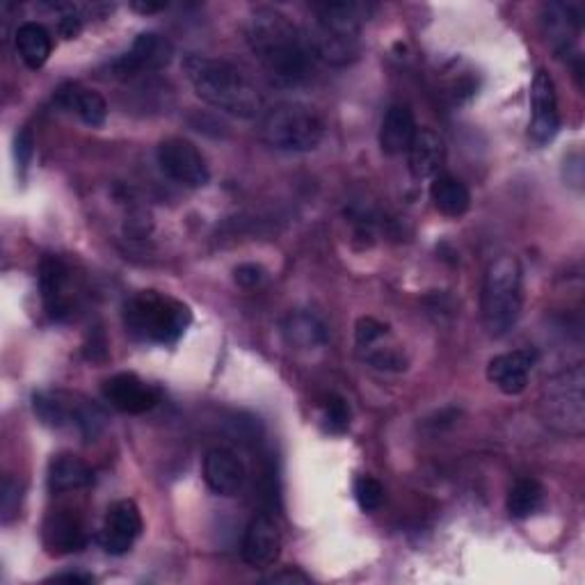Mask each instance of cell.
Masks as SVG:
<instances>
[{"instance_id": "obj_2", "label": "cell", "mask_w": 585, "mask_h": 585, "mask_svg": "<svg viewBox=\"0 0 585 585\" xmlns=\"http://www.w3.org/2000/svg\"><path fill=\"white\" fill-rule=\"evenodd\" d=\"M184 74L204 104L241 119H254L261 115L263 97L252 80L232 62L188 56L184 60Z\"/></svg>"}, {"instance_id": "obj_15", "label": "cell", "mask_w": 585, "mask_h": 585, "mask_svg": "<svg viewBox=\"0 0 585 585\" xmlns=\"http://www.w3.org/2000/svg\"><path fill=\"white\" fill-rule=\"evenodd\" d=\"M282 554V533L273 517L256 515L243 537V560L250 567L275 565Z\"/></svg>"}, {"instance_id": "obj_20", "label": "cell", "mask_w": 585, "mask_h": 585, "mask_svg": "<svg viewBox=\"0 0 585 585\" xmlns=\"http://www.w3.org/2000/svg\"><path fill=\"white\" fill-rule=\"evenodd\" d=\"M443 156H446V147L441 135L432 128H419L408 149V165L417 182L435 176L443 163Z\"/></svg>"}, {"instance_id": "obj_7", "label": "cell", "mask_w": 585, "mask_h": 585, "mask_svg": "<svg viewBox=\"0 0 585 585\" xmlns=\"http://www.w3.org/2000/svg\"><path fill=\"white\" fill-rule=\"evenodd\" d=\"M539 412L549 428L567 437H583L585 432V371L576 364L543 387Z\"/></svg>"}, {"instance_id": "obj_3", "label": "cell", "mask_w": 585, "mask_h": 585, "mask_svg": "<svg viewBox=\"0 0 585 585\" xmlns=\"http://www.w3.org/2000/svg\"><path fill=\"white\" fill-rule=\"evenodd\" d=\"M313 30L306 37L311 53L332 67L352 65L362 53V26L373 6L367 3H319L313 6Z\"/></svg>"}, {"instance_id": "obj_21", "label": "cell", "mask_w": 585, "mask_h": 585, "mask_svg": "<svg viewBox=\"0 0 585 585\" xmlns=\"http://www.w3.org/2000/svg\"><path fill=\"white\" fill-rule=\"evenodd\" d=\"M58 104L65 106L67 110L76 113L87 126L99 128L108 119V104L106 99L95 92V89H87L78 82L65 85L58 92Z\"/></svg>"}, {"instance_id": "obj_1", "label": "cell", "mask_w": 585, "mask_h": 585, "mask_svg": "<svg viewBox=\"0 0 585 585\" xmlns=\"http://www.w3.org/2000/svg\"><path fill=\"white\" fill-rule=\"evenodd\" d=\"M245 41L270 82L298 87L311 74V47L298 26L275 8H256L245 26Z\"/></svg>"}, {"instance_id": "obj_4", "label": "cell", "mask_w": 585, "mask_h": 585, "mask_svg": "<svg viewBox=\"0 0 585 585\" xmlns=\"http://www.w3.org/2000/svg\"><path fill=\"white\" fill-rule=\"evenodd\" d=\"M193 323L188 304L158 291L133 295L124 306V325L130 337L145 343L169 345L186 334Z\"/></svg>"}, {"instance_id": "obj_9", "label": "cell", "mask_w": 585, "mask_h": 585, "mask_svg": "<svg viewBox=\"0 0 585 585\" xmlns=\"http://www.w3.org/2000/svg\"><path fill=\"white\" fill-rule=\"evenodd\" d=\"M158 165L167 178L184 188H204L211 182V169L202 152L186 138H167L156 152Z\"/></svg>"}, {"instance_id": "obj_17", "label": "cell", "mask_w": 585, "mask_h": 585, "mask_svg": "<svg viewBox=\"0 0 585 585\" xmlns=\"http://www.w3.org/2000/svg\"><path fill=\"white\" fill-rule=\"evenodd\" d=\"M204 480L217 497H236L245 485V467L230 448H211L204 458Z\"/></svg>"}, {"instance_id": "obj_22", "label": "cell", "mask_w": 585, "mask_h": 585, "mask_svg": "<svg viewBox=\"0 0 585 585\" xmlns=\"http://www.w3.org/2000/svg\"><path fill=\"white\" fill-rule=\"evenodd\" d=\"M92 469H89L80 458L71 454H60L49 465V489L53 494H67L92 485Z\"/></svg>"}, {"instance_id": "obj_29", "label": "cell", "mask_w": 585, "mask_h": 585, "mask_svg": "<svg viewBox=\"0 0 585 585\" xmlns=\"http://www.w3.org/2000/svg\"><path fill=\"white\" fill-rule=\"evenodd\" d=\"M325 423L332 432H343L350 426V412L341 398H330L325 404Z\"/></svg>"}, {"instance_id": "obj_31", "label": "cell", "mask_w": 585, "mask_h": 585, "mask_svg": "<svg viewBox=\"0 0 585 585\" xmlns=\"http://www.w3.org/2000/svg\"><path fill=\"white\" fill-rule=\"evenodd\" d=\"M35 154V138L28 128L19 130L17 138H14V156H17V165H21V169H26L32 160Z\"/></svg>"}, {"instance_id": "obj_36", "label": "cell", "mask_w": 585, "mask_h": 585, "mask_svg": "<svg viewBox=\"0 0 585 585\" xmlns=\"http://www.w3.org/2000/svg\"><path fill=\"white\" fill-rule=\"evenodd\" d=\"M165 8H167V3H133V10H138L143 14H154V12H160Z\"/></svg>"}, {"instance_id": "obj_28", "label": "cell", "mask_w": 585, "mask_h": 585, "mask_svg": "<svg viewBox=\"0 0 585 585\" xmlns=\"http://www.w3.org/2000/svg\"><path fill=\"white\" fill-rule=\"evenodd\" d=\"M19 501H21V487L14 478L8 476L3 482V494H0V510H3L6 524L19 513Z\"/></svg>"}, {"instance_id": "obj_14", "label": "cell", "mask_w": 585, "mask_h": 585, "mask_svg": "<svg viewBox=\"0 0 585 585\" xmlns=\"http://www.w3.org/2000/svg\"><path fill=\"white\" fill-rule=\"evenodd\" d=\"M143 533V515L135 501L124 499L117 501L104 521L101 530V547L110 556H124L135 545V539Z\"/></svg>"}, {"instance_id": "obj_24", "label": "cell", "mask_w": 585, "mask_h": 585, "mask_svg": "<svg viewBox=\"0 0 585 585\" xmlns=\"http://www.w3.org/2000/svg\"><path fill=\"white\" fill-rule=\"evenodd\" d=\"M284 337L298 350H313L328 343V328L309 311H293L284 321Z\"/></svg>"}, {"instance_id": "obj_11", "label": "cell", "mask_w": 585, "mask_h": 585, "mask_svg": "<svg viewBox=\"0 0 585 585\" xmlns=\"http://www.w3.org/2000/svg\"><path fill=\"white\" fill-rule=\"evenodd\" d=\"M174 56V49L167 37L158 35V32H143L135 37L133 47L119 56L115 62H113V76L115 78H121V80H128V78H135L140 74H149V71H158L163 67L169 65Z\"/></svg>"}, {"instance_id": "obj_33", "label": "cell", "mask_w": 585, "mask_h": 585, "mask_svg": "<svg viewBox=\"0 0 585 585\" xmlns=\"http://www.w3.org/2000/svg\"><path fill=\"white\" fill-rule=\"evenodd\" d=\"M267 583H309V576L298 572V569H284V572H277L273 576L265 578Z\"/></svg>"}, {"instance_id": "obj_30", "label": "cell", "mask_w": 585, "mask_h": 585, "mask_svg": "<svg viewBox=\"0 0 585 585\" xmlns=\"http://www.w3.org/2000/svg\"><path fill=\"white\" fill-rule=\"evenodd\" d=\"M387 334V328L373 319H362L357 323V345L359 348H371L378 341H382Z\"/></svg>"}, {"instance_id": "obj_35", "label": "cell", "mask_w": 585, "mask_h": 585, "mask_svg": "<svg viewBox=\"0 0 585 585\" xmlns=\"http://www.w3.org/2000/svg\"><path fill=\"white\" fill-rule=\"evenodd\" d=\"M51 581H67V583H92L95 578L87 576V574H58Z\"/></svg>"}, {"instance_id": "obj_32", "label": "cell", "mask_w": 585, "mask_h": 585, "mask_svg": "<svg viewBox=\"0 0 585 585\" xmlns=\"http://www.w3.org/2000/svg\"><path fill=\"white\" fill-rule=\"evenodd\" d=\"M236 282L245 289H256L263 284L265 280V270L261 265H254V263H243L236 267Z\"/></svg>"}, {"instance_id": "obj_8", "label": "cell", "mask_w": 585, "mask_h": 585, "mask_svg": "<svg viewBox=\"0 0 585 585\" xmlns=\"http://www.w3.org/2000/svg\"><path fill=\"white\" fill-rule=\"evenodd\" d=\"M35 415L51 428H76L85 439H92L104 428V415L92 402H76L60 393H35L32 398Z\"/></svg>"}, {"instance_id": "obj_18", "label": "cell", "mask_w": 585, "mask_h": 585, "mask_svg": "<svg viewBox=\"0 0 585 585\" xmlns=\"http://www.w3.org/2000/svg\"><path fill=\"white\" fill-rule=\"evenodd\" d=\"M43 545L51 556L76 554L87 545L82 521L71 510H56L43 524Z\"/></svg>"}, {"instance_id": "obj_12", "label": "cell", "mask_w": 585, "mask_h": 585, "mask_svg": "<svg viewBox=\"0 0 585 585\" xmlns=\"http://www.w3.org/2000/svg\"><path fill=\"white\" fill-rule=\"evenodd\" d=\"M530 140L535 145H547L556 138L560 128V110H558V95L554 78L547 69H537L533 85H530Z\"/></svg>"}, {"instance_id": "obj_26", "label": "cell", "mask_w": 585, "mask_h": 585, "mask_svg": "<svg viewBox=\"0 0 585 585\" xmlns=\"http://www.w3.org/2000/svg\"><path fill=\"white\" fill-rule=\"evenodd\" d=\"M545 501V489L533 478L517 480L508 491V515L513 519H528L533 517Z\"/></svg>"}, {"instance_id": "obj_5", "label": "cell", "mask_w": 585, "mask_h": 585, "mask_svg": "<svg viewBox=\"0 0 585 585\" xmlns=\"http://www.w3.org/2000/svg\"><path fill=\"white\" fill-rule=\"evenodd\" d=\"M524 306V273L515 256L491 261L480 295L482 323L489 337H506L519 321Z\"/></svg>"}, {"instance_id": "obj_10", "label": "cell", "mask_w": 585, "mask_h": 585, "mask_svg": "<svg viewBox=\"0 0 585 585\" xmlns=\"http://www.w3.org/2000/svg\"><path fill=\"white\" fill-rule=\"evenodd\" d=\"M39 291L43 309L53 321H67L78 300V289L74 284V273L67 261L60 256H47L39 267Z\"/></svg>"}, {"instance_id": "obj_13", "label": "cell", "mask_w": 585, "mask_h": 585, "mask_svg": "<svg viewBox=\"0 0 585 585\" xmlns=\"http://www.w3.org/2000/svg\"><path fill=\"white\" fill-rule=\"evenodd\" d=\"M104 398L117 412L145 415L156 408L160 391L135 373H117L104 382Z\"/></svg>"}, {"instance_id": "obj_6", "label": "cell", "mask_w": 585, "mask_h": 585, "mask_svg": "<svg viewBox=\"0 0 585 585\" xmlns=\"http://www.w3.org/2000/svg\"><path fill=\"white\" fill-rule=\"evenodd\" d=\"M259 135L270 149L289 152V154H306L323 143L325 124L313 108L304 104L286 101L263 113L259 124Z\"/></svg>"}, {"instance_id": "obj_19", "label": "cell", "mask_w": 585, "mask_h": 585, "mask_svg": "<svg viewBox=\"0 0 585 585\" xmlns=\"http://www.w3.org/2000/svg\"><path fill=\"white\" fill-rule=\"evenodd\" d=\"M417 119L410 106L396 104L387 110L382 126H380V147L387 156L408 154L415 135H417Z\"/></svg>"}, {"instance_id": "obj_23", "label": "cell", "mask_w": 585, "mask_h": 585, "mask_svg": "<svg viewBox=\"0 0 585 585\" xmlns=\"http://www.w3.org/2000/svg\"><path fill=\"white\" fill-rule=\"evenodd\" d=\"M430 199L435 208L446 217H462L471 208V193L456 176L441 174L430 186Z\"/></svg>"}, {"instance_id": "obj_25", "label": "cell", "mask_w": 585, "mask_h": 585, "mask_svg": "<svg viewBox=\"0 0 585 585\" xmlns=\"http://www.w3.org/2000/svg\"><path fill=\"white\" fill-rule=\"evenodd\" d=\"M14 39H17V51L21 56V60L30 69H41L43 65H47V60L51 58L53 41H51L49 30L43 28V26L28 21V23L19 26Z\"/></svg>"}, {"instance_id": "obj_34", "label": "cell", "mask_w": 585, "mask_h": 585, "mask_svg": "<svg viewBox=\"0 0 585 585\" xmlns=\"http://www.w3.org/2000/svg\"><path fill=\"white\" fill-rule=\"evenodd\" d=\"M80 19L71 12V14H65L62 21H60V32L65 39H74L78 32H80Z\"/></svg>"}, {"instance_id": "obj_27", "label": "cell", "mask_w": 585, "mask_h": 585, "mask_svg": "<svg viewBox=\"0 0 585 585\" xmlns=\"http://www.w3.org/2000/svg\"><path fill=\"white\" fill-rule=\"evenodd\" d=\"M354 499L364 513H376L384 501V489L376 478L359 476L354 480Z\"/></svg>"}, {"instance_id": "obj_16", "label": "cell", "mask_w": 585, "mask_h": 585, "mask_svg": "<svg viewBox=\"0 0 585 585\" xmlns=\"http://www.w3.org/2000/svg\"><path fill=\"white\" fill-rule=\"evenodd\" d=\"M537 364L535 350H515L494 357L487 367V378L506 396H519L528 387V376Z\"/></svg>"}]
</instances>
